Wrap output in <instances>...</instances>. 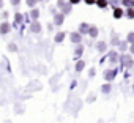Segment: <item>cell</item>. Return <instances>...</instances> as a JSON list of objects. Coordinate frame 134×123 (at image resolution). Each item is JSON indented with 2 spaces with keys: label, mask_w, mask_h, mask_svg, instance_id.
<instances>
[{
  "label": "cell",
  "mask_w": 134,
  "mask_h": 123,
  "mask_svg": "<svg viewBox=\"0 0 134 123\" xmlns=\"http://www.w3.org/2000/svg\"><path fill=\"white\" fill-rule=\"evenodd\" d=\"M128 40H129V43H132V40H134V35H132V33H129V36H128Z\"/></svg>",
  "instance_id": "21"
},
{
  "label": "cell",
  "mask_w": 134,
  "mask_h": 123,
  "mask_svg": "<svg viewBox=\"0 0 134 123\" xmlns=\"http://www.w3.org/2000/svg\"><path fill=\"white\" fill-rule=\"evenodd\" d=\"M32 18H33V19L38 18V10H32Z\"/></svg>",
  "instance_id": "17"
},
{
  "label": "cell",
  "mask_w": 134,
  "mask_h": 123,
  "mask_svg": "<svg viewBox=\"0 0 134 123\" xmlns=\"http://www.w3.org/2000/svg\"><path fill=\"white\" fill-rule=\"evenodd\" d=\"M121 16H123V11H121L120 8H115V11H114V18H115V19H120Z\"/></svg>",
  "instance_id": "5"
},
{
  "label": "cell",
  "mask_w": 134,
  "mask_h": 123,
  "mask_svg": "<svg viewBox=\"0 0 134 123\" xmlns=\"http://www.w3.org/2000/svg\"><path fill=\"white\" fill-rule=\"evenodd\" d=\"M85 2H87L88 5H92V3H95V0H85Z\"/></svg>",
  "instance_id": "25"
},
{
  "label": "cell",
  "mask_w": 134,
  "mask_h": 123,
  "mask_svg": "<svg viewBox=\"0 0 134 123\" xmlns=\"http://www.w3.org/2000/svg\"><path fill=\"white\" fill-rule=\"evenodd\" d=\"M27 3H29V7H33L36 3V0H27Z\"/></svg>",
  "instance_id": "20"
},
{
  "label": "cell",
  "mask_w": 134,
  "mask_h": 123,
  "mask_svg": "<svg viewBox=\"0 0 134 123\" xmlns=\"http://www.w3.org/2000/svg\"><path fill=\"white\" fill-rule=\"evenodd\" d=\"M82 68H84V62H77L76 70H77V71H82Z\"/></svg>",
  "instance_id": "12"
},
{
  "label": "cell",
  "mask_w": 134,
  "mask_h": 123,
  "mask_svg": "<svg viewBox=\"0 0 134 123\" xmlns=\"http://www.w3.org/2000/svg\"><path fill=\"white\" fill-rule=\"evenodd\" d=\"M40 30H41L40 22H38V21H33V22H32V32H33V33H38Z\"/></svg>",
  "instance_id": "2"
},
{
  "label": "cell",
  "mask_w": 134,
  "mask_h": 123,
  "mask_svg": "<svg viewBox=\"0 0 134 123\" xmlns=\"http://www.w3.org/2000/svg\"><path fill=\"white\" fill-rule=\"evenodd\" d=\"M121 63L129 68V66L132 65V60H131V57H121Z\"/></svg>",
  "instance_id": "3"
},
{
  "label": "cell",
  "mask_w": 134,
  "mask_h": 123,
  "mask_svg": "<svg viewBox=\"0 0 134 123\" xmlns=\"http://www.w3.org/2000/svg\"><path fill=\"white\" fill-rule=\"evenodd\" d=\"M54 22H55L57 25H60V24L63 22V14H57V16H55V19H54Z\"/></svg>",
  "instance_id": "6"
},
{
  "label": "cell",
  "mask_w": 134,
  "mask_h": 123,
  "mask_svg": "<svg viewBox=\"0 0 134 123\" xmlns=\"http://www.w3.org/2000/svg\"><path fill=\"white\" fill-rule=\"evenodd\" d=\"M88 29H90V27H88L87 24H82V25H81V33H87Z\"/></svg>",
  "instance_id": "10"
},
{
  "label": "cell",
  "mask_w": 134,
  "mask_h": 123,
  "mask_svg": "<svg viewBox=\"0 0 134 123\" xmlns=\"http://www.w3.org/2000/svg\"><path fill=\"white\" fill-rule=\"evenodd\" d=\"M123 5H126L128 8H132L134 7V2H132V0H123Z\"/></svg>",
  "instance_id": "7"
},
{
  "label": "cell",
  "mask_w": 134,
  "mask_h": 123,
  "mask_svg": "<svg viewBox=\"0 0 134 123\" xmlns=\"http://www.w3.org/2000/svg\"><path fill=\"white\" fill-rule=\"evenodd\" d=\"M128 18H134V11H132V8H129V11H128Z\"/></svg>",
  "instance_id": "18"
},
{
  "label": "cell",
  "mask_w": 134,
  "mask_h": 123,
  "mask_svg": "<svg viewBox=\"0 0 134 123\" xmlns=\"http://www.w3.org/2000/svg\"><path fill=\"white\" fill-rule=\"evenodd\" d=\"M21 21H22V14H16V21H14V25H19L21 24Z\"/></svg>",
  "instance_id": "9"
},
{
  "label": "cell",
  "mask_w": 134,
  "mask_h": 123,
  "mask_svg": "<svg viewBox=\"0 0 134 123\" xmlns=\"http://www.w3.org/2000/svg\"><path fill=\"white\" fill-rule=\"evenodd\" d=\"M63 36H65V35H63V33H58V35H57V36H55V41H57V43H60V41H62V40H63Z\"/></svg>",
  "instance_id": "13"
},
{
  "label": "cell",
  "mask_w": 134,
  "mask_h": 123,
  "mask_svg": "<svg viewBox=\"0 0 134 123\" xmlns=\"http://www.w3.org/2000/svg\"><path fill=\"white\" fill-rule=\"evenodd\" d=\"M19 2H21V0H11V3H13V5H18Z\"/></svg>",
  "instance_id": "24"
},
{
  "label": "cell",
  "mask_w": 134,
  "mask_h": 123,
  "mask_svg": "<svg viewBox=\"0 0 134 123\" xmlns=\"http://www.w3.org/2000/svg\"><path fill=\"white\" fill-rule=\"evenodd\" d=\"M115 76V71H110V73H106V79H112Z\"/></svg>",
  "instance_id": "15"
},
{
  "label": "cell",
  "mask_w": 134,
  "mask_h": 123,
  "mask_svg": "<svg viewBox=\"0 0 134 123\" xmlns=\"http://www.w3.org/2000/svg\"><path fill=\"white\" fill-rule=\"evenodd\" d=\"M10 51H16V44H10Z\"/></svg>",
  "instance_id": "22"
},
{
  "label": "cell",
  "mask_w": 134,
  "mask_h": 123,
  "mask_svg": "<svg viewBox=\"0 0 134 123\" xmlns=\"http://www.w3.org/2000/svg\"><path fill=\"white\" fill-rule=\"evenodd\" d=\"M70 2H71V3H79L81 0H70Z\"/></svg>",
  "instance_id": "26"
},
{
  "label": "cell",
  "mask_w": 134,
  "mask_h": 123,
  "mask_svg": "<svg viewBox=\"0 0 134 123\" xmlns=\"http://www.w3.org/2000/svg\"><path fill=\"white\" fill-rule=\"evenodd\" d=\"M88 30H90V35H92V36H96V35H98V29H96V27H90Z\"/></svg>",
  "instance_id": "11"
},
{
  "label": "cell",
  "mask_w": 134,
  "mask_h": 123,
  "mask_svg": "<svg viewBox=\"0 0 134 123\" xmlns=\"http://www.w3.org/2000/svg\"><path fill=\"white\" fill-rule=\"evenodd\" d=\"M10 30H11V25L8 22H3L2 25H0V33H8Z\"/></svg>",
  "instance_id": "1"
},
{
  "label": "cell",
  "mask_w": 134,
  "mask_h": 123,
  "mask_svg": "<svg viewBox=\"0 0 134 123\" xmlns=\"http://www.w3.org/2000/svg\"><path fill=\"white\" fill-rule=\"evenodd\" d=\"M109 57H110V60H112V62H114V60L117 58V55H115V52H110V54H109Z\"/></svg>",
  "instance_id": "19"
},
{
  "label": "cell",
  "mask_w": 134,
  "mask_h": 123,
  "mask_svg": "<svg viewBox=\"0 0 134 123\" xmlns=\"http://www.w3.org/2000/svg\"><path fill=\"white\" fill-rule=\"evenodd\" d=\"M103 92H104V93H109V92H110V85H109V84L104 85V87H103Z\"/></svg>",
  "instance_id": "16"
},
{
  "label": "cell",
  "mask_w": 134,
  "mask_h": 123,
  "mask_svg": "<svg viewBox=\"0 0 134 123\" xmlns=\"http://www.w3.org/2000/svg\"><path fill=\"white\" fill-rule=\"evenodd\" d=\"M3 7V2H2V0H0V8H2Z\"/></svg>",
  "instance_id": "27"
},
{
  "label": "cell",
  "mask_w": 134,
  "mask_h": 123,
  "mask_svg": "<svg viewBox=\"0 0 134 123\" xmlns=\"http://www.w3.org/2000/svg\"><path fill=\"white\" fill-rule=\"evenodd\" d=\"M71 41L73 43H81V35L79 33H71Z\"/></svg>",
  "instance_id": "4"
},
{
  "label": "cell",
  "mask_w": 134,
  "mask_h": 123,
  "mask_svg": "<svg viewBox=\"0 0 134 123\" xmlns=\"http://www.w3.org/2000/svg\"><path fill=\"white\" fill-rule=\"evenodd\" d=\"M98 49H99L101 52H103V51H106V43H99V44H98Z\"/></svg>",
  "instance_id": "14"
},
{
  "label": "cell",
  "mask_w": 134,
  "mask_h": 123,
  "mask_svg": "<svg viewBox=\"0 0 134 123\" xmlns=\"http://www.w3.org/2000/svg\"><path fill=\"white\" fill-rule=\"evenodd\" d=\"M81 52H82V47H79V49H77V51H76V55H77V57H79V55H81Z\"/></svg>",
  "instance_id": "23"
},
{
  "label": "cell",
  "mask_w": 134,
  "mask_h": 123,
  "mask_svg": "<svg viewBox=\"0 0 134 123\" xmlns=\"http://www.w3.org/2000/svg\"><path fill=\"white\" fill-rule=\"evenodd\" d=\"M96 5H98L99 8H104V7L107 5V0H98V2H96Z\"/></svg>",
  "instance_id": "8"
}]
</instances>
